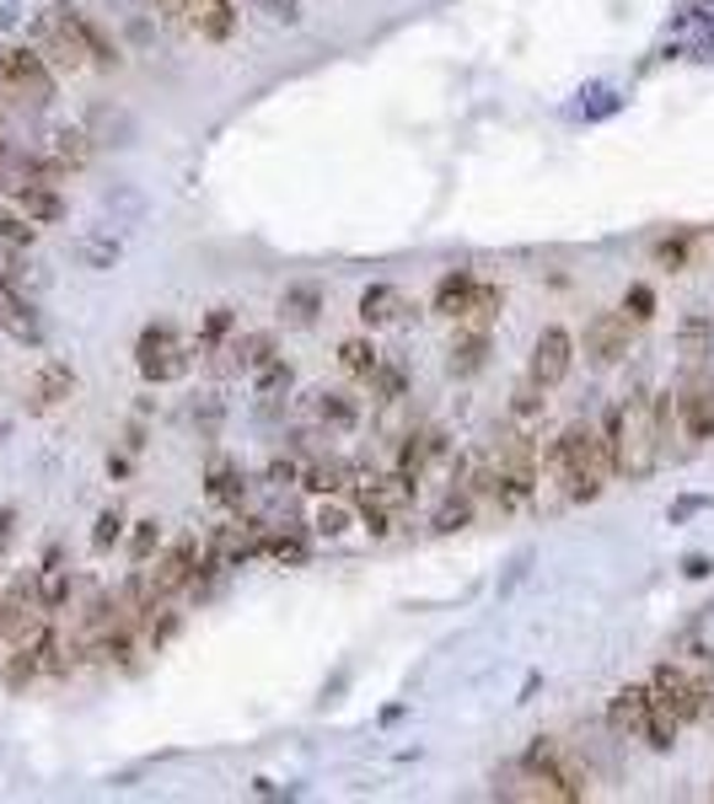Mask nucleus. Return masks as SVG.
Listing matches in <instances>:
<instances>
[{
    "instance_id": "f257e3e1",
    "label": "nucleus",
    "mask_w": 714,
    "mask_h": 804,
    "mask_svg": "<svg viewBox=\"0 0 714 804\" xmlns=\"http://www.w3.org/2000/svg\"><path fill=\"white\" fill-rule=\"evenodd\" d=\"M495 794L500 800H538V804H581L591 800V772L564 751V740L538 735L516 757V778H495Z\"/></svg>"
},
{
    "instance_id": "f03ea898",
    "label": "nucleus",
    "mask_w": 714,
    "mask_h": 804,
    "mask_svg": "<svg viewBox=\"0 0 714 804\" xmlns=\"http://www.w3.org/2000/svg\"><path fill=\"white\" fill-rule=\"evenodd\" d=\"M602 450H607V467L613 478L624 482H645L656 467H661V435H656V402H650V387H634L624 402L607 408L602 419Z\"/></svg>"
},
{
    "instance_id": "7ed1b4c3",
    "label": "nucleus",
    "mask_w": 714,
    "mask_h": 804,
    "mask_svg": "<svg viewBox=\"0 0 714 804\" xmlns=\"http://www.w3.org/2000/svg\"><path fill=\"white\" fill-rule=\"evenodd\" d=\"M613 478L602 435L591 424H570L559 441H548L543 461H538V482H548L559 493V504H591L602 499V488Z\"/></svg>"
},
{
    "instance_id": "20e7f679",
    "label": "nucleus",
    "mask_w": 714,
    "mask_h": 804,
    "mask_svg": "<svg viewBox=\"0 0 714 804\" xmlns=\"http://www.w3.org/2000/svg\"><path fill=\"white\" fill-rule=\"evenodd\" d=\"M489 461H495V493H489V504L505 510V515H516V510H527L532 499H538V461H543V450L532 441V430H521V424H510L495 450H489Z\"/></svg>"
},
{
    "instance_id": "39448f33",
    "label": "nucleus",
    "mask_w": 714,
    "mask_h": 804,
    "mask_svg": "<svg viewBox=\"0 0 714 804\" xmlns=\"http://www.w3.org/2000/svg\"><path fill=\"white\" fill-rule=\"evenodd\" d=\"M607 729H613L618 740H645L650 751L667 757L677 746V729H682V724L672 719V708L656 703V692L645 682V686H618V692L607 697Z\"/></svg>"
},
{
    "instance_id": "423d86ee",
    "label": "nucleus",
    "mask_w": 714,
    "mask_h": 804,
    "mask_svg": "<svg viewBox=\"0 0 714 804\" xmlns=\"http://www.w3.org/2000/svg\"><path fill=\"white\" fill-rule=\"evenodd\" d=\"M650 692H656L661 708H672L677 724H714V682L693 676L688 665L661 660V665L650 671Z\"/></svg>"
},
{
    "instance_id": "0eeeda50",
    "label": "nucleus",
    "mask_w": 714,
    "mask_h": 804,
    "mask_svg": "<svg viewBox=\"0 0 714 804\" xmlns=\"http://www.w3.org/2000/svg\"><path fill=\"white\" fill-rule=\"evenodd\" d=\"M194 344H183V333L172 327V322H151L145 333H140V344H134V365H140V376L151 381V387H167V381H183L188 370H194Z\"/></svg>"
},
{
    "instance_id": "6e6552de",
    "label": "nucleus",
    "mask_w": 714,
    "mask_h": 804,
    "mask_svg": "<svg viewBox=\"0 0 714 804\" xmlns=\"http://www.w3.org/2000/svg\"><path fill=\"white\" fill-rule=\"evenodd\" d=\"M0 91L43 108V102H54V65L33 43H6L0 48Z\"/></svg>"
},
{
    "instance_id": "1a4fd4ad",
    "label": "nucleus",
    "mask_w": 714,
    "mask_h": 804,
    "mask_svg": "<svg viewBox=\"0 0 714 804\" xmlns=\"http://www.w3.org/2000/svg\"><path fill=\"white\" fill-rule=\"evenodd\" d=\"M452 456V441H446V430H435V424H424V430H409L403 441H398V456H392V472H398V482L420 499L424 478L441 467Z\"/></svg>"
},
{
    "instance_id": "9d476101",
    "label": "nucleus",
    "mask_w": 714,
    "mask_h": 804,
    "mask_svg": "<svg viewBox=\"0 0 714 804\" xmlns=\"http://www.w3.org/2000/svg\"><path fill=\"white\" fill-rule=\"evenodd\" d=\"M54 643H60V628H54V617H43L33 633H22V639L11 643V654H6V671H0V682L6 692H28V686L48 676V654H54Z\"/></svg>"
},
{
    "instance_id": "9b49d317",
    "label": "nucleus",
    "mask_w": 714,
    "mask_h": 804,
    "mask_svg": "<svg viewBox=\"0 0 714 804\" xmlns=\"http://www.w3.org/2000/svg\"><path fill=\"white\" fill-rule=\"evenodd\" d=\"M570 370H575V333L559 327V322H548L543 333H538V344H532L527 376H532L543 392H559V387L570 381Z\"/></svg>"
},
{
    "instance_id": "f8f14e48",
    "label": "nucleus",
    "mask_w": 714,
    "mask_h": 804,
    "mask_svg": "<svg viewBox=\"0 0 714 804\" xmlns=\"http://www.w3.org/2000/svg\"><path fill=\"white\" fill-rule=\"evenodd\" d=\"M54 17L71 28V39L82 43V54H86V70H119L125 65V54H119V43L108 39V28L97 22V17H86L82 6H71V0H60L54 6Z\"/></svg>"
},
{
    "instance_id": "ddd939ff",
    "label": "nucleus",
    "mask_w": 714,
    "mask_h": 804,
    "mask_svg": "<svg viewBox=\"0 0 714 804\" xmlns=\"http://www.w3.org/2000/svg\"><path fill=\"white\" fill-rule=\"evenodd\" d=\"M672 398H677V430H682V441L710 445L714 441V381L688 376Z\"/></svg>"
},
{
    "instance_id": "4468645a",
    "label": "nucleus",
    "mask_w": 714,
    "mask_h": 804,
    "mask_svg": "<svg viewBox=\"0 0 714 804\" xmlns=\"http://www.w3.org/2000/svg\"><path fill=\"white\" fill-rule=\"evenodd\" d=\"M199 553H205V547H199L194 536H177L167 553L156 558V568H145L162 601H172V596H188V590H194V579H199Z\"/></svg>"
},
{
    "instance_id": "2eb2a0df",
    "label": "nucleus",
    "mask_w": 714,
    "mask_h": 804,
    "mask_svg": "<svg viewBox=\"0 0 714 804\" xmlns=\"http://www.w3.org/2000/svg\"><path fill=\"white\" fill-rule=\"evenodd\" d=\"M634 333H639V327H634L618 306L596 312V317L586 322V360L591 365H618L634 349Z\"/></svg>"
},
{
    "instance_id": "dca6fc26",
    "label": "nucleus",
    "mask_w": 714,
    "mask_h": 804,
    "mask_svg": "<svg viewBox=\"0 0 714 804\" xmlns=\"http://www.w3.org/2000/svg\"><path fill=\"white\" fill-rule=\"evenodd\" d=\"M355 317L366 322L371 333H381V327H403V322H414V301H409L398 284L377 280V284H366V290H360V306H355Z\"/></svg>"
},
{
    "instance_id": "f3484780",
    "label": "nucleus",
    "mask_w": 714,
    "mask_h": 804,
    "mask_svg": "<svg viewBox=\"0 0 714 804\" xmlns=\"http://www.w3.org/2000/svg\"><path fill=\"white\" fill-rule=\"evenodd\" d=\"M33 48H39L43 59L54 65V70H65V76H76V70H86V54H82V43L71 39V28L54 17V6L43 11L39 22H33Z\"/></svg>"
},
{
    "instance_id": "a211bd4d",
    "label": "nucleus",
    "mask_w": 714,
    "mask_h": 804,
    "mask_svg": "<svg viewBox=\"0 0 714 804\" xmlns=\"http://www.w3.org/2000/svg\"><path fill=\"white\" fill-rule=\"evenodd\" d=\"M71 398H76V370L65 360H43L33 370V381H28V408L33 413H54V408H65Z\"/></svg>"
},
{
    "instance_id": "6ab92c4d",
    "label": "nucleus",
    "mask_w": 714,
    "mask_h": 804,
    "mask_svg": "<svg viewBox=\"0 0 714 804\" xmlns=\"http://www.w3.org/2000/svg\"><path fill=\"white\" fill-rule=\"evenodd\" d=\"M6 199H11V209H17L22 220H33V226H54V220H65V194H60L54 183H43V177H28V183L11 188Z\"/></svg>"
},
{
    "instance_id": "aec40b11",
    "label": "nucleus",
    "mask_w": 714,
    "mask_h": 804,
    "mask_svg": "<svg viewBox=\"0 0 714 804\" xmlns=\"http://www.w3.org/2000/svg\"><path fill=\"white\" fill-rule=\"evenodd\" d=\"M188 6V28L205 43H226L237 33V0H183Z\"/></svg>"
},
{
    "instance_id": "412c9836",
    "label": "nucleus",
    "mask_w": 714,
    "mask_h": 804,
    "mask_svg": "<svg viewBox=\"0 0 714 804\" xmlns=\"http://www.w3.org/2000/svg\"><path fill=\"white\" fill-rule=\"evenodd\" d=\"M33 596H39V606L48 611V617H60V611L71 606V596H76V579H71V568L60 563V553H48L43 568L33 574Z\"/></svg>"
},
{
    "instance_id": "4be33fe9",
    "label": "nucleus",
    "mask_w": 714,
    "mask_h": 804,
    "mask_svg": "<svg viewBox=\"0 0 714 804\" xmlns=\"http://www.w3.org/2000/svg\"><path fill=\"white\" fill-rule=\"evenodd\" d=\"M0 327L17 338V344H43V322L28 301V290H0Z\"/></svg>"
},
{
    "instance_id": "5701e85b",
    "label": "nucleus",
    "mask_w": 714,
    "mask_h": 804,
    "mask_svg": "<svg viewBox=\"0 0 714 804\" xmlns=\"http://www.w3.org/2000/svg\"><path fill=\"white\" fill-rule=\"evenodd\" d=\"M489 365V327H457L452 349H446V370L452 376H478Z\"/></svg>"
},
{
    "instance_id": "b1692460",
    "label": "nucleus",
    "mask_w": 714,
    "mask_h": 804,
    "mask_svg": "<svg viewBox=\"0 0 714 804\" xmlns=\"http://www.w3.org/2000/svg\"><path fill=\"white\" fill-rule=\"evenodd\" d=\"M295 482L306 488V493H317V499H328V493H344L349 482H355V472L338 461V456H317V461H306L301 472H295Z\"/></svg>"
},
{
    "instance_id": "393cba45",
    "label": "nucleus",
    "mask_w": 714,
    "mask_h": 804,
    "mask_svg": "<svg viewBox=\"0 0 714 804\" xmlns=\"http://www.w3.org/2000/svg\"><path fill=\"white\" fill-rule=\"evenodd\" d=\"M43 156L71 177V172H82L86 161H91V134H86V129H54L48 145H43Z\"/></svg>"
},
{
    "instance_id": "a878e982",
    "label": "nucleus",
    "mask_w": 714,
    "mask_h": 804,
    "mask_svg": "<svg viewBox=\"0 0 714 804\" xmlns=\"http://www.w3.org/2000/svg\"><path fill=\"white\" fill-rule=\"evenodd\" d=\"M473 284H478V274H467V269H452V274H441L435 280V295H430V312L435 317H463L467 295H473Z\"/></svg>"
},
{
    "instance_id": "bb28decb",
    "label": "nucleus",
    "mask_w": 714,
    "mask_h": 804,
    "mask_svg": "<svg viewBox=\"0 0 714 804\" xmlns=\"http://www.w3.org/2000/svg\"><path fill=\"white\" fill-rule=\"evenodd\" d=\"M677 349H682V360H710L714 355V317L710 312H688V317L677 322Z\"/></svg>"
},
{
    "instance_id": "cd10ccee",
    "label": "nucleus",
    "mask_w": 714,
    "mask_h": 804,
    "mask_svg": "<svg viewBox=\"0 0 714 804\" xmlns=\"http://www.w3.org/2000/svg\"><path fill=\"white\" fill-rule=\"evenodd\" d=\"M274 312H280L285 327H312V322L323 317V290H317V284H291V290L280 295Z\"/></svg>"
},
{
    "instance_id": "c85d7f7f",
    "label": "nucleus",
    "mask_w": 714,
    "mask_h": 804,
    "mask_svg": "<svg viewBox=\"0 0 714 804\" xmlns=\"http://www.w3.org/2000/svg\"><path fill=\"white\" fill-rule=\"evenodd\" d=\"M473 515H478V499H473V493H467L463 482H452V488H446V499H441V510H435V531H441V536H452V531H467V525H473Z\"/></svg>"
},
{
    "instance_id": "c756f323",
    "label": "nucleus",
    "mask_w": 714,
    "mask_h": 804,
    "mask_svg": "<svg viewBox=\"0 0 714 804\" xmlns=\"http://www.w3.org/2000/svg\"><path fill=\"white\" fill-rule=\"evenodd\" d=\"M205 499L220 504V510H237L242 515V504H248V482L237 467H210V478H205Z\"/></svg>"
},
{
    "instance_id": "7c9ffc66",
    "label": "nucleus",
    "mask_w": 714,
    "mask_h": 804,
    "mask_svg": "<svg viewBox=\"0 0 714 804\" xmlns=\"http://www.w3.org/2000/svg\"><path fill=\"white\" fill-rule=\"evenodd\" d=\"M312 413L328 424V430H355L360 424V402L349 398V392H312Z\"/></svg>"
},
{
    "instance_id": "2f4dec72",
    "label": "nucleus",
    "mask_w": 714,
    "mask_h": 804,
    "mask_svg": "<svg viewBox=\"0 0 714 804\" xmlns=\"http://www.w3.org/2000/svg\"><path fill=\"white\" fill-rule=\"evenodd\" d=\"M505 312V290L500 284H473V295H467V306H463V317H457V327H489V322Z\"/></svg>"
},
{
    "instance_id": "473e14b6",
    "label": "nucleus",
    "mask_w": 714,
    "mask_h": 804,
    "mask_svg": "<svg viewBox=\"0 0 714 804\" xmlns=\"http://www.w3.org/2000/svg\"><path fill=\"white\" fill-rule=\"evenodd\" d=\"M377 365H381V349L371 344V338H344V344H338V370H344V376L366 381Z\"/></svg>"
},
{
    "instance_id": "72a5a7b5",
    "label": "nucleus",
    "mask_w": 714,
    "mask_h": 804,
    "mask_svg": "<svg viewBox=\"0 0 714 804\" xmlns=\"http://www.w3.org/2000/svg\"><path fill=\"white\" fill-rule=\"evenodd\" d=\"M252 376V398H280V392H291L295 370L285 365V355H274V360H263L258 370H248Z\"/></svg>"
},
{
    "instance_id": "f704fd0d",
    "label": "nucleus",
    "mask_w": 714,
    "mask_h": 804,
    "mask_svg": "<svg viewBox=\"0 0 714 804\" xmlns=\"http://www.w3.org/2000/svg\"><path fill=\"white\" fill-rule=\"evenodd\" d=\"M543 408H548V392L532 381V376H527V381L510 392V424H521V430H527V424H538V419H543Z\"/></svg>"
},
{
    "instance_id": "c9c22d12",
    "label": "nucleus",
    "mask_w": 714,
    "mask_h": 804,
    "mask_svg": "<svg viewBox=\"0 0 714 804\" xmlns=\"http://www.w3.org/2000/svg\"><path fill=\"white\" fill-rule=\"evenodd\" d=\"M366 387H371V398H377V402H398V398H403V387H409V370L381 355V365L366 376Z\"/></svg>"
},
{
    "instance_id": "e433bc0d",
    "label": "nucleus",
    "mask_w": 714,
    "mask_h": 804,
    "mask_svg": "<svg viewBox=\"0 0 714 804\" xmlns=\"http://www.w3.org/2000/svg\"><path fill=\"white\" fill-rule=\"evenodd\" d=\"M231 327H237V312H231V306H210V312H205V327H199V344H194V349H199V355H215V349L231 338Z\"/></svg>"
},
{
    "instance_id": "4c0bfd02",
    "label": "nucleus",
    "mask_w": 714,
    "mask_h": 804,
    "mask_svg": "<svg viewBox=\"0 0 714 804\" xmlns=\"http://www.w3.org/2000/svg\"><path fill=\"white\" fill-rule=\"evenodd\" d=\"M263 553L280 563V568H301V563H306V542H301L295 531H269V536H263Z\"/></svg>"
},
{
    "instance_id": "58836bf2",
    "label": "nucleus",
    "mask_w": 714,
    "mask_h": 804,
    "mask_svg": "<svg viewBox=\"0 0 714 804\" xmlns=\"http://www.w3.org/2000/svg\"><path fill=\"white\" fill-rule=\"evenodd\" d=\"M618 312H624L634 327L656 322V290H650V284H629V290H624V301H618Z\"/></svg>"
},
{
    "instance_id": "ea45409f",
    "label": "nucleus",
    "mask_w": 714,
    "mask_h": 804,
    "mask_svg": "<svg viewBox=\"0 0 714 804\" xmlns=\"http://www.w3.org/2000/svg\"><path fill=\"white\" fill-rule=\"evenodd\" d=\"M312 531H317V536H328V542L344 536V531H349V504H338L334 493H328V499L317 504V515H312Z\"/></svg>"
},
{
    "instance_id": "a19ab883",
    "label": "nucleus",
    "mask_w": 714,
    "mask_h": 804,
    "mask_svg": "<svg viewBox=\"0 0 714 804\" xmlns=\"http://www.w3.org/2000/svg\"><path fill=\"white\" fill-rule=\"evenodd\" d=\"M156 547H162V521H140L134 536H129V558H134V568H145Z\"/></svg>"
},
{
    "instance_id": "79ce46f5",
    "label": "nucleus",
    "mask_w": 714,
    "mask_h": 804,
    "mask_svg": "<svg viewBox=\"0 0 714 804\" xmlns=\"http://www.w3.org/2000/svg\"><path fill=\"white\" fill-rule=\"evenodd\" d=\"M113 542H125V510H119V504H113V510H102L97 525H91V547H97V553H108Z\"/></svg>"
},
{
    "instance_id": "37998d69",
    "label": "nucleus",
    "mask_w": 714,
    "mask_h": 804,
    "mask_svg": "<svg viewBox=\"0 0 714 804\" xmlns=\"http://www.w3.org/2000/svg\"><path fill=\"white\" fill-rule=\"evenodd\" d=\"M33 237H39L33 220H22L17 209H0V247H33Z\"/></svg>"
},
{
    "instance_id": "c03bdc74",
    "label": "nucleus",
    "mask_w": 714,
    "mask_h": 804,
    "mask_svg": "<svg viewBox=\"0 0 714 804\" xmlns=\"http://www.w3.org/2000/svg\"><path fill=\"white\" fill-rule=\"evenodd\" d=\"M688 258H693V237L656 241V263H661V269H688Z\"/></svg>"
},
{
    "instance_id": "a18cd8bd",
    "label": "nucleus",
    "mask_w": 714,
    "mask_h": 804,
    "mask_svg": "<svg viewBox=\"0 0 714 804\" xmlns=\"http://www.w3.org/2000/svg\"><path fill=\"white\" fill-rule=\"evenodd\" d=\"M82 258L91 269H113L119 263V241H82Z\"/></svg>"
},
{
    "instance_id": "49530a36",
    "label": "nucleus",
    "mask_w": 714,
    "mask_h": 804,
    "mask_svg": "<svg viewBox=\"0 0 714 804\" xmlns=\"http://www.w3.org/2000/svg\"><path fill=\"white\" fill-rule=\"evenodd\" d=\"M252 6L274 22H301V0H252Z\"/></svg>"
},
{
    "instance_id": "de8ad7c7",
    "label": "nucleus",
    "mask_w": 714,
    "mask_h": 804,
    "mask_svg": "<svg viewBox=\"0 0 714 804\" xmlns=\"http://www.w3.org/2000/svg\"><path fill=\"white\" fill-rule=\"evenodd\" d=\"M156 11H162L167 22H177V28H188V6H183V0H156Z\"/></svg>"
},
{
    "instance_id": "09e8293b",
    "label": "nucleus",
    "mask_w": 714,
    "mask_h": 804,
    "mask_svg": "<svg viewBox=\"0 0 714 804\" xmlns=\"http://www.w3.org/2000/svg\"><path fill=\"white\" fill-rule=\"evenodd\" d=\"M11 531H17V515H11V510H0V553L11 547Z\"/></svg>"
},
{
    "instance_id": "8fccbe9b",
    "label": "nucleus",
    "mask_w": 714,
    "mask_h": 804,
    "mask_svg": "<svg viewBox=\"0 0 714 804\" xmlns=\"http://www.w3.org/2000/svg\"><path fill=\"white\" fill-rule=\"evenodd\" d=\"M710 568H714L710 558H688V563H682V574H688V579H704V574H710Z\"/></svg>"
},
{
    "instance_id": "3c124183",
    "label": "nucleus",
    "mask_w": 714,
    "mask_h": 804,
    "mask_svg": "<svg viewBox=\"0 0 714 804\" xmlns=\"http://www.w3.org/2000/svg\"><path fill=\"white\" fill-rule=\"evenodd\" d=\"M6 151H11V140H6V134H0V161H6Z\"/></svg>"
},
{
    "instance_id": "603ef678",
    "label": "nucleus",
    "mask_w": 714,
    "mask_h": 804,
    "mask_svg": "<svg viewBox=\"0 0 714 804\" xmlns=\"http://www.w3.org/2000/svg\"><path fill=\"white\" fill-rule=\"evenodd\" d=\"M0 622H6V585H0Z\"/></svg>"
},
{
    "instance_id": "864d4df0",
    "label": "nucleus",
    "mask_w": 714,
    "mask_h": 804,
    "mask_svg": "<svg viewBox=\"0 0 714 804\" xmlns=\"http://www.w3.org/2000/svg\"><path fill=\"white\" fill-rule=\"evenodd\" d=\"M710 794H714V789H710Z\"/></svg>"
}]
</instances>
